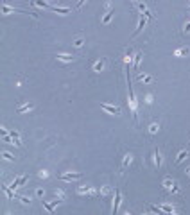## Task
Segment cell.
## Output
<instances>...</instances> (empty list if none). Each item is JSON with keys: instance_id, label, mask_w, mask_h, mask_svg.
I'll use <instances>...</instances> for the list:
<instances>
[{"instance_id": "6da1fadb", "label": "cell", "mask_w": 190, "mask_h": 215, "mask_svg": "<svg viewBox=\"0 0 190 215\" xmlns=\"http://www.w3.org/2000/svg\"><path fill=\"white\" fill-rule=\"evenodd\" d=\"M120 201H122V192H120V188H115V201H113L111 215H117V212H119V206H120Z\"/></svg>"}, {"instance_id": "7a4b0ae2", "label": "cell", "mask_w": 190, "mask_h": 215, "mask_svg": "<svg viewBox=\"0 0 190 215\" xmlns=\"http://www.w3.org/2000/svg\"><path fill=\"white\" fill-rule=\"evenodd\" d=\"M84 176L83 172H72V174H59V179H63V181H76V179H81Z\"/></svg>"}, {"instance_id": "3957f363", "label": "cell", "mask_w": 190, "mask_h": 215, "mask_svg": "<svg viewBox=\"0 0 190 215\" xmlns=\"http://www.w3.org/2000/svg\"><path fill=\"white\" fill-rule=\"evenodd\" d=\"M27 179H29V176H20L18 179H15V181L11 183V187H9V188L15 190V188H18V187H24L25 183H27Z\"/></svg>"}, {"instance_id": "277c9868", "label": "cell", "mask_w": 190, "mask_h": 215, "mask_svg": "<svg viewBox=\"0 0 190 215\" xmlns=\"http://www.w3.org/2000/svg\"><path fill=\"white\" fill-rule=\"evenodd\" d=\"M145 22H147V18H145L144 15H140V22H138V27H136V29H135V32H133V38H135V36H138V34L142 32V30H144Z\"/></svg>"}, {"instance_id": "5b68a950", "label": "cell", "mask_w": 190, "mask_h": 215, "mask_svg": "<svg viewBox=\"0 0 190 215\" xmlns=\"http://www.w3.org/2000/svg\"><path fill=\"white\" fill-rule=\"evenodd\" d=\"M101 108H102L104 111H108V113H111V115H119V113H120V108H117V106H110V104H101Z\"/></svg>"}, {"instance_id": "8992f818", "label": "cell", "mask_w": 190, "mask_h": 215, "mask_svg": "<svg viewBox=\"0 0 190 215\" xmlns=\"http://www.w3.org/2000/svg\"><path fill=\"white\" fill-rule=\"evenodd\" d=\"M59 203H61L59 199H58V201H52V203H45V201H43V206H45V210H47L49 213H52V212H54V208L58 206Z\"/></svg>"}, {"instance_id": "52a82bcc", "label": "cell", "mask_w": 190, "mask_h": 215, "mask_svg": "<svg viewBox=\"0 0 190 215\" xmlns=\"http://www.w3.org/2000/svg\"><path fill=\"white\" fill-rule=\"evenodd\" d=\"M136 7L140 9V13H142L145 18H151V13H149V9H147V6H145V4H142V2H136Z\"/></svg>"}, {"instance_id": "ba28073f", "label": "cell", "mask_w": 190, "mask_h": 215, "mask_svg": "<svg viewBox=\"0 0 190 215\" xmlns=\"http://www.w3.org/2000/svg\"><path fill=\"white\" fill-rule=\"evenodd\" d=\"M49 9H52V11L58 13V15H68V13H70V7H56V6H50Z\"/></svg>"}, {"instance_id": "9c48e42d", "label": "cell", "mask_w": 190, "mask_h": 215, "mask_svg": "<svg viewBox=\"0 0 190 215\" xmlns=\"http://www.w3.org/2000/svg\"><path fill=\"white\" fill-rule=\"evenodd\" d=\"M9 135H11V138H13V143H16V145H22V142H20V135H18L15 129L9 131Z\"/></svg>"}, {"instance_id": "30bf717a", "label": "cell", "mask_w": 190, "mask_h": 215, "mask_svg": "<svg viewBox=\"0 0 190 215\" xmlns=\"http://www.w3.org/2000/svg\"><path fill=\"white\" fill-rule=\"evenodd\" d=\"M113 15H115V7H110V11H108L106 15H104V18H102V22H104V24H108V22H110V20L113 18Z\"/></svg>"}, {"instance_id": "8fae6325", "label": "cell", "mask_w": 190, "mask_h": 215, "mask_svg": "<svg viewBox=\"0 0 190 215\" xmlns=\"http://www.w3.org/2000/svg\"><path fill=\"white\" fill-rule=\"evenodd\" d=\"M154 163H156V167H160L162 165V154H160V149H154Z\"/></svg>"}, {"instance_id": "7c38bea8", "label": "cell", "mask_w": 190, "mask_h": 215, "mask_svg": "<svg viewBox=\"0 0 190 215\" xmlns=\"http://www.w3.org/2000/svg\"><path fill=\"white\" fill-rule=\"evenodd\" d=\"M142 57H144V54H142V52H138V54L135 56V65H133V70H135V72L138 70V65H140V59H142Z\"/></svg>"}, {"instance_id": "4fadbf2b", "label": "cell", "mask_w": 190, "mask_h": 215, "mask_svg": "<svg viewBox=\"0 0 190 215\" xmlns=\"http://www.w3.org/2000/svg\"><path fill=\"white\" fill-rule=\"evenodd\" d=\"M188 152H190L188 149H187V151H181V152H179V154H178V158H176V163H181V161H183V160H185V158L188 156Z\"/></svg>"}, {"instance_id": "5bb4252c", "label": "cell", "mask_w": 190, "mask_h": 215, "mask_svg": "<svg viewBox=\"0 0 190 215\" xmlns=\"http://www.w3.org/2000/svg\"><path fill=\"white\" fill-rule=\"evenodd\" d=\"M58 59H61V61H72L74 56H70V54H58Z\"/></svg>"}, {"instance_id": "9a60e30c", "label": "cell", "mask_w": 190, "mask_h": 215, "mask_svg": "<svg viewBox=\"0 0 190 215\" xmlns=\"http://www.w3.org/2000/svg\"><path fill=\"white\" fill-rule=\"evenodd\" d=\"M31 108H33V104H24V106L18 108V113H25V111H29Z\"/></svg>"}, {"instance_id": "2e32d148", "label": "cell", "mask_w": 190, "mask_h": 215, "mask_svg": "<svg viewBox=\"0 0 190 215\" xmlns=\"http://www.w3.org/2000/svg\"><path fill=\"white\" fill-rule=\"evenodd\" d=\"M138 79H140V83H151V81H153L151 75H140Z\"/></svg>"}, {"instance_id": "e0dca14e", "label": "cell", "mask_w": 190, "mask_h": 215, "mask_svg": "<svg viewBox=\"0 0 190 215\" xmlns=\"http://www.w3.org/2000/svg\"><path fill=\"white\" fill-rule=\"evenodd\" d=\"M4 192L7 194V197H9V199H15V196H13V192H11V188H9V187H4Z\"/></svg>"}, {"instance_id": "ac0fdd59", "label": "cell", "mask_w": 190, "mask_h": 215, "mask_svg": "<svg viewBox=\"0 0 190 215\" xmlns=\"http://www.w3.org/2000/svg\"><path fill=\"white\" fill-rule=\"evenodd\" d=\"M102 66H104V61H99V63H95V65H93V70H95V72H99Z\"/></svg>"}, {"instance_id": "d6986e66", "label": "cell", "mask_w": 190, "mask_h": 215, "mask_svg": "<svg viewBox=\"0 0 190 215\" xmlns=\"http://www.w3.org/2000/svg\"><path fill=\"white\" fill-rule=\"evenodd\" d=\"M131 158H133L131 154H128V156H126V160H124V167H128L129 163H131Z\"/></svg>"}, {"instance_id": "ffe728a7", "label": "cell", "mask_w": 190, "mask_h": 215, "mask_svg": "<svg viewBox=\"0 0 190 215\" xmlns=\"http://www.w3.org/2000/svg\"><path fill=\"white\" fill-rule=\"evenodd\" d=\"M33 4H34V6H38V7H50L47 2H33Z\"/></svg>"}, {"instance_id": "44dd1931", "label": "cell", "mask_w": 190, "mask_h": 215, "mask_svg": "<svg viewBox=\"0 0 190 215\" xmlns=\"http://www.w3.org/2000/svg\"><path fill=\"white\" fill-rule=\"evenodd\" d=\"M16 199H18V201H22L24 204H29V203H31V199H29V197H16Z\"/></svg>"}, {"instance_id": "7402d4cb", "label": "cell", "mask_w": 190, "mask_h": 215, "mask_svg": "<svg viewBox=\"0 0 190 215\" xmlns=\"http://www.w3.org/2000/svg\"><path fill=\"white\" fill-rule=\"evenodd\" d=\"M2 156H4L6 160H9V161H13V160H15V158H13L11 154H9V152H4V154H2Z\"/></svg>"}, {"instance_id": "603a6c76", "label": "cell", "mask_w": 190, "mask_h": 215, "mask_svg": "<svg viewBox=\"0 0 190 215\" xmlns=\"http://www.w3.org/2000/svg\"><path fill=\"white\" fill-rule=\"evenodd\" d=\"M84 41H83V39H76V43H74V45H76V47H81Z\"/></svg>"}, {"instance_id": "cb8c5ba5", "label": "cell", "mask_w": 190, "mask_h": 215, "mask_svg": "<svg viewBox=\"0 0 190 215\" xmlns=\"http://www.w3.org/2000/svg\"><path fill=\"white\" fill-rule=\"evenodd\" d=\"M156 131H158V126H156V124H153V126H151V133H156Z\"/></svg>"}, {"instance_id": "d4e9b609", "label": "cell", "mask_w": 190, "mask_h": 215, "mask_svg": "<svg viewBox=\"0 0 190 215\" xmlns=\"http://www.w3.org/2000/svg\"><path fill=\"white\" fill-rule=\"evenodd\" d=\"M187 172H188V174H190V169H188V170H187Z\"/></svg>"}, {"instance_id": "484cf974", "label": "cell", "mask_w": 190, "mask_h": 215, "mask_svg": "<svg viewBox=\"0 0 190 215\" xmlns=\"http://www.w3.org/2000/svg\"><path fill=\"white\" fill-rule=\"evenodd\" d=\"M188 11H190V7H188Z\"/></svg>"}]
</instances>
